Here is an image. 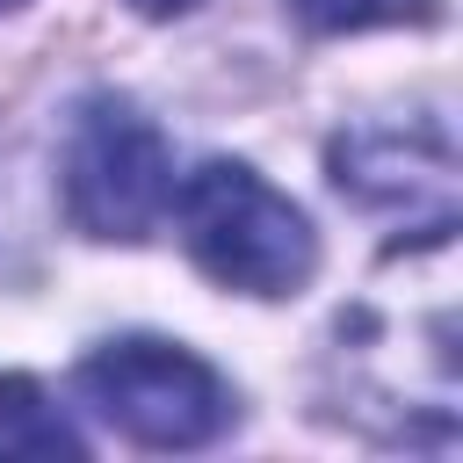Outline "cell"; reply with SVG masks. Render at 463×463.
Listing matches in <instances>:
<instances>
[{
    "label": "cell",
    "instance_id": "6da1fadb",
    "mask_svg": "<svg viewBox=\"0 0 463 463\" xmlns=\"http://www.w3.org/2000/svg\"><path fill=\"white\" fill-rule=\"evenodd\" d=\"M166 210L181 224L188 260L239 297H289L318 268L311 217L282 188H268L246 159H203L195 174H181Z\"/></svg>",
    "mask_w": 463,
    "mask_h": 463
},
{
    "label": "cell",
    "instance_id": "7a4b0ae2",
    "mask_svg": "<svg viewBox=\"0 0 463 463\" xmlns=\"http://www.w3.org/2000/svg\"><path fill=\"white\" fill-rule=\"evenodd\" d=\"M72 383H80V398H87L116 434H130L137 449H203V441H217V434L232 427V412H239L232 383H224L203 354H188L181 340H145V333L94 347Z\"/></svg>",
    "mask_w": 463,
    "mask_h": 463
},
{
    "label": "cell",
    "instance_id": "3957f363",
    "mask_svg": "<svg viewBox=\"0 0 463 463\" xmlns=\"http://www.w3.org/2000/svg\"><path fill=\"white\" fill-rule=\"evenodd\" d=\"M174 203V145L166 130L123 101L87 94L65 130V217L87 239H145Z\"/></svg>",
    "mask_w": 463,
    "mask_h": 463
},
{
    "label": "cell",
    "instance_id": "277c9868",
    "mask_svg": "<svg viewBox=\"0 0 463 463\" xmlns=\"http://www.w3.org/2000/svg\"><path fill=\"white\" fill-rule=\"evenodd\" d=\"M333 188L354 195L362 210H391L405 217V239L441 246L456 232V145L441 123H362L347 137H333Z\"/></svg>",
    "mask_w": 463,
    "mask_h": 463
},
{
    "label": "cell",
    "instance_id": "5b68a950",
    "mask_svg": "<svg viewBox=\"0 0 463 463\" xmlns=\"http://www.w3.org/2000/svg\"><path fill=\"white\" fill-rule=\"evenodd\" d=\"M80 463L87 441L80 427L43 398V383L29 376H0V463Z\"/></svg>",
    "mask_w": 463,
    "mask_h": 463
},
{
    "label": "cell",
    "instance_id": "8992f818",
    "mask_svg": "<svg viewBox=\"0 0 463 463\" xmlns=\"http://www.w3.org/2000/svg\"><path fill=\"white\" fill-rule=\"evenodd\" d=\"M297 22L340 36V29H383V22H427L434 0H289Z\"/></svg>",
    "mask_w": 463,
    "mask_h": 463
},
{
    "label": "cell",
    "instance_id": "52a82bcc",
    "mask_svg": "<svg viewBox=\"0 0 463 463\" xmlns=\"http://www.w3.org/2000/svg\"><path fill=\"white\" fill-rule=\"evenodd\" d=\"M130 7H137V14H188L195 0H130Z\"/></svg>",
    "mask_w": 463,
    "mask_h": 463
},
{
    "label": "cell",
    "instance_id": "ba28073f",
    "mask_svg": "<svg viewBox=\"0 0 463 463\" xmlns=\"http://www.w3.org/2000/svg\"><path fill=\"white\" fill-rule=\"evenodd\" d=\"M14 7H22V0H0V14H14Z\"/></svg>",
    "mask_w": 463,
    "mask_h": 463
}]
</instances>
